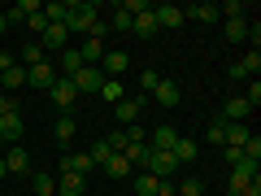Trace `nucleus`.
Returning <instances> with one entry per match:
<instances>
[{
    "label": "nucleus",
    "instance_id": "obj_1",
    "mask_svg": "<svg viewBox=\"0 0 261 196\" xmlns=\"http://www.w3.org/2000/svg\"><path fill=\"white\" fill-rule=\"evenodd\" d=\"M96 22H100V5L96 0H70V13H65V31L70 35H92Z\"/></svg>",
    "mask_w": 261,
    "mask_h": 196
},
{
    "label": "nucleus",
    "instance_id": "obj_2",
    "mask_svg": "<svg viewBox=\"0 0 261 196\" xmlns=\"http://www.w3.org/2000/svg\"><path fill=\"white\" fill-rule=\"evenodd\" d=\"M135 196H178V183H174V179H157V175H148V170H140V175H135Z\"/></svg>",
    "mask_w": 261,
    "mask_h": 196
},
{
    "label": "nucleus",
    "instance_id": "obj_3",
    "mask_svg": "<svg viewBox=\"0 0 261 196\" xmlns=\"http://www.w3.org/2000/svg\"><path fill=\"white\" fill-rule=\"evenodd\" d=\"M48 96H53V105H57L61 113H70V109L79 105V87H74V79H65V75H57V83L48 87Z\"/></svg>",
    "mask_w": 261,
    "mask_h": 196
},
{
    "label": "nucleus",
    "instance_id": "obj_4",
    "mask_svg": "<svg viewBox=\"0 0 261 196\" xmlns=\"http://www.w3.org/2000/svg\"><path fill=\"white\" fill-rule=\"evenodd\" d=\"M152 101H157L161 109H178V101H183L178 79H166V75H161V83H157V92H152Z\"/></svg>",
    "mask_w": 261,
    "mask_h": 196
},
{
    "label": "nucleus",
    "instance_id": "obj_5",
    "mask_svg": "<svg viewBox=\"0 0 261 196\" xmlns=\"http://www.w3.org/2000/svg\"><path fill=\"white\" fill-rule=\"evenodd\" d=\"M144 170H148V175H157V179H174V175H178V161L170 157V153H152V149H148Z\"/></svg>",
    "mask_w": 261,
    "mask_h": 196
},
{
    "label": "nucleus",
    "instance_id": "obj_6",
    "mask_svg": "<svg viewBox=\"0 0 261 196\" xmlns=\"http://www.w3.org/2000/svg\"><path fill=\"white\" fill-rule=\"evenodd\" d=\"M126 65H130V57L122 53V48H109V53L100 57V75L105 79H122V75H126Z\"/></svg>",
    "mask_w": 261,
    "mask_h": 196
},
{
    "label": "nucleus",
    "instance_id": "obj_7",
    "mask_svg": "<svg viewBox=\"0 0 261 196\" xmlns=\"http://www.w3.org/2000/svg\"><path fill=\"white\" fill-rule=\"evenodd\" d=\"M0 157H5V170H9V175H31V153L22 149V144H9Z\"/></svg>",
    "mask_w": 261,
    "mask_h": 196
},
{
    "label": "nucleus",
    "instance_id": "obj_8",
    "mask_svg": "<svg viewBox=\"0 0 261 196\" xmlns=\"http://www.w3.org/2000/svg\"><path fill=\"white\" fill-rule=\"evenodd\" d=\"M27 83H31V87H44V92H48V87L57 83V65L44 57L39 65H31V70H27Z\"/></svg>",
    "mask_w": 261,
    "mask_h": 196
},
{
    "label": "nucleus",
    "instance_id": "obj_9",
    "mask_svg": "<svg viewBox=\"0 0 261 196\" xmlns=\"http://www.w3.org/2000/svg\"><path fill=\"white\" fill-rule=\"evenodd\" d=\"M152 18H157V27H161V31H178V27L187 22L178 5H152Z\"/></svg>",
    "mask_w": 261,
    "mask_h": 196
},
{
    "label": "nucleus",
    "instance_id": "obj_10",
    "mask_svg": "<svg viewBox=\"0 0 261 196\" xmlns=\"http://www.w3.org/2000/svg\"><path fill=\"white\" fill-rule=\"evenodd\" d=\"M218 118L222 122H244V118H252V105L244 101V96H226V105L218 109Z\"/></svg>",
    "mask_w": 261,
    "mask_h": 196
},
{
    "label": "nucleus",
    "instance_id": "obj_11",
    "mask_svg": "<svg viewBox=\"0 0 261 196\" xmlns=\"http://www.w3.org/2000/svg\"><path fill=\"white\" fill-rule=\"evenodd\" d=\"M74 87H79V96H83V92H100V87H105L100 65H83V70L74 75Z\"/></svg>",
    "mask_w": 261,
    "mask_h": 196
},
{
    "label": "nucleus",
    "instance_id": "obj_12",
    "mask_svg": "<svg viewBox=\"0 0 261 196\" xmlns=\"http://www.w3.org/2000/svg\"><path fill=\"white\" fill-rule=\"evenodd\" d=\"M140 113H144V96H135V101H118V105H113V118H118L122 127H135V122H140Z\"/></svg>",
    "mask_w": 261,
    "mask_h": 196
},
{
    "label": "nucleus",
    "instance_id": "obj_13",
    "mask_svg": "<svg viewBox=\"0 0 261 196\" xmlns=\"http://www.w3.org/2000/svg\"><path fill=\"white\" fill-rule=\"evenodd\" d=\"M61 170H70V175H92L96 170V161H92V153H61Z\"/></svg>",
    "mask_w": 261,
    "mask_h": 196
},
{
    "label": "nucleus",
    "instance_id": "obj_14",
    "mask_svg": "<svg viewBox=\"0 0 261 196\" xmlns=\"http://www.w3.org/2000/svg\"><path fill=\"white\" fill-rule=\"evenodd\" d=\"M83 192H87V179H83V175L57 170V196H83Z\"/></svg>",
    "mask_w": 261,
    "mask_h": 196
},
{
    "label": "nucleus",
    "instance_id": "obj_15",
    "mask_svg": "<svg viewBox=\"0 0 261 196\" xmlns=\"http://www.w3.org/2000/svg\"><path fill=\"white\" fill-rule=\"evenodd\" d=\"M109 53L105 48V39H96V35H83V44H79V57H83V65H100V57Z\"/></svg>",
    "mask_w": 261,
    "mask_h": 196
},
{
    "label": "nucleus",
    "instance_id": "obj_16",
    "mask_svg": "<svg viewBox=\"0 0 261 196\" xmlns=\"http://www.w3.org/2000/svg\"><path fill=\"white\" fill-rule=\"evenodd\" d=\"M174 140H178V131L170 127V122H161V127L152 131V140H148V149H152V153H170V149H174Z\"/></svg>",
    "mask_w": 261,
    "mask_h": 196
},
{
    "label": "nucleus",
    "instance_id": "obj_17",
    "mask_svg": "<svg viewBox=\"0 0 261 196\" xmlns=\"http://www.w3.org/2000/svg\"><path fill=\"white\" fill-rule=\"evenodd\" d=\"M22 118L18 113H9V118H0V140H5V149H9V144H22Z\"/></svg>",
    "mask_w": 261,
    "mask_h": 196
},
{
    "label": "nucleus",
    "instance_id": "obj_18",
    "mask_svg": "<svg viewBox=\"0 0 261 196\" xmlns=\"http://www.w3.org/2000/svg\"><path fill=\"white\" fill-rule=\"evenodd\" d=\"M170 157H174L178 166H183V161H196V157H200V144H196V140H187V135H178V140H174V149H170Z\"/></svg>",
    "mask_w": 261,
    "mask_h": 196
},
{
    "label": "nucleus",
    "instance_id": "obj_19",
    "mask_svg": "<svg viewBox=\"0 0 261 196\" xmlns=\"http://www.w3.org/2000/svg\"><path fill=\"white\" fill-rule=\"evenodd\" d=\"M100 170H105V179H130V166H126L122 153H109V157L100 161Z\"/></svg>",
    "mask_w": 261,
    "mask_h": 196
},
{
    "label": "nucleus",
    "instance_id": "obj_20",
    "mask_svg": "<svg viewBox=\"0 0 261 196\" xmlns=\"http://www.w3.org/2000/svg\"><path fill=\"white\" fill-rule=\"evenodd\" d=\"M130 31H135V35H140V39H152V35H157V18H152V5H148V9H144L140 13V18H135V22H130Z\"/></svg>",
    "mask_w": 261,
    "mask_h": 196
},
{
    "label": "nucleus",
    "instance_id": "obj_21",
    "mask_svg": "<svg viewBox=\"0 0 261 196\" xmlns=\"http://www.w3.org/2000/svg\"><path fill=\"white\" fill-rule=\"evenodd\" d=\"M252 131H248V122H226V144L222 149H240L244 153V140H248Z\"/></svg>",
    "mask_w": 261,
    "mask_h": 196
},
{
    "label": "nucleus",
    "instance_id": "obj_22",
    "mask_svg": "<svg viewBox=\"0 0 261 196\" xmlns=\"http://www.w3.org/2000/svg\"><path fill=\"white\" fill-rule=\"evenodd\" d=\"M39 9H44L39 0H18V5H9V13H5V18H9V22H27V18H35Z\"/></svg>",
    "mask_w": 261,
    "mask_h": 196
},
{
    "label": "nucleus",
    "instance_id": "obj_23",
    "mask_svg": "<svg viewBox=\"0 0 261 196\" xmlns=\"http://www.w3.org/2000/svg\"><path fill=\"white\" fill-rule=\"evenodd\" d=\"M0 83H5V92H18V87H27V65H9L5 75H0Z\"/></svg>",
    "mask_w": 261,
    "mask_h": 196
},
{
    "label": "nucleus",
    "instance_id": "obj_24",
    "mask_svg": "<svg viewBox=\"0 0 261 196\" xmlns=\"http://www.w3.org/2000/svg\"><path fill=\"white\" fill-rule=\"evenodd\" d=\"M39 48H61L65 53V48H70V31L65 27H44V44Z\"/></svg>",
    "mask_w": 261,
    "mask_h": 196
},
{
    "label": "nucleus",
    "instance_id": "obj_25",
    "mask_svg": "<svg viewBox=\"0 0 261 196\" xmlns=\"http://www.w3.org/2000/svg\"><path fill=\"white\" fill-rule=\"evenodd\" d=\"M31 187H35L31 196H57V175L39 170V175H31Z\"/></svg>",
    "mask_w": 261,
    "mask_h": 196
},
{
    "label": "nucleus",
    "instance_id": "obj_26",
    "mask_svg": "<svg viewBox=\"0 0 261 196\" xmlns=\"http://www.w3.org/2000/svg\"><path fill=\"white\" fill-rule=\"evenodd\" d=\"M183 18H196V22H218L222 13H218V5H209V0H205V5H187Z\"/></svg>",
    "mask_w": 261,
    "mask_h": 196
},
{
    "label": "nucleus",
    "instance_id": "obj_27",
    "mask_svg": "<svg viewBox=\"0 0 261 196\" xmlns=\"http://www.w3.org/2000/svg\"><path fill=\"white\" fill-rule=\"evenodd\" d=\"M74 113H61V118H57V127H53V135H57V144H70L74 140Z\"/></svg>",
    "mask_w": 261,
    "mask_h": 196
},
{
    "label": "nucleus",
    "instance_id": "obj_28",
    "mask_svg": "<svg viewBox=\"0 0 261 196\" xmlns=\"http://www.w3.org/2000/svg\"><path fill=\"white\" fill-rule=\"evenodd\" d=\"M122 157H126L130 170H144V161H148V144H126V149H122Z\"/></svg>",
    "mask_w": 261,
    "mask_h": 196
},
{
    "label": "nucleus",
    "instance_id": "obj_29",
    "mask_svg": "<svg viewBox=\"0 0 261 196\" xmlns=\"http://www.w3.org/2000/svg\"><path fill=\"white\" fill-rule=\"evenodd\" d=\"M79 70H83V57H79V48H65V53H61V75H65V79H74Z\"/></svg>",
    "mask_w": 261,
    "mask_h": 196
},
{
    "label": "nucleus",
    "instance_id": "obj_30",
    "mask_svg": "<svg viewBox=\"0 0 261 196\" xmlns=\"http://www.w3.org/2000/svg\"><path fill=\"white\" fill-rule=\"evenodd\" d=\"M226 39H231V44H248V18L226 22Z\"/></svg>",
    "mask_w": 261,
    "mask_h": 196
},
{
    "label": "nucleus",
    "instance_id": "obj_31",
    "mask_svg": "<svg viewBox=\"0 0 261 196\" xmlns=\"http://www.w3.org/2000/svg\"><path fill=\"white\" fill-rule=\"evenodd\" d=\"M240 65H244V75H248V79H257V70H261V48H248V53L240 57Z\"/></svg>",
    "mask_w": 261,
    "mask_h": 196
},
{
    "label": "nucleus",
    "instance_id": "obj_32",
    "mask_svg": "<svg viewBox=\"0 0 261 196\" xmlns=\"http://www.w3.org/2000/svg\"><path fill=\"white\" fill-rule=\"evenodd\" d=\"M96 96H105V101L109 105H118V101H126V96H122V79H105V87Z\"/></svg>",
    "mask_w": 261,
    "mask_h": 196
},
{
    "label": "nucleus",
    "instance_id": "obj_33",
    "mask_svg": "<svg viewBox=\"0 0 261 196\" xmlns=\"http://www.w3.org/2000/svg\"><path fill=\"white\" fill-rule=\"evenodd\" d=\"M39 61H44V48H39V44H27L18 53V65H27V70H31V65H39Z\"/></svg>",
    "mask_w": 261,
    "mask_h": 196
},
{
    "label": "nucleus",
    "instance_id": "obj_34",
    "mask_svg": "<svg viewBox=\"0 0 261 196\" xmlns=\"http://www.w3.org/2000/svg\"><path fill=\"white\" fill-rule=\"evenodd\" d=\"M209 144H214V149H222V144H226V122L222 118L209 122Z\"/></svg>",
    "mask_w": 261,
    "mask_h": 196
},
{
    "label": "nucleus",
    "instance_id": "obj_35",
    "mask_svg": "<svg viewBox=\"0 0 261 196\" xmlns=\"http://www.w3.org/2000/svg\"><path fill=\"white\" fill-rule=\"evenodd\" d=\"M157 83H161V75H157V70H144V75H140V92H144V101H148V96L157 92Z\"/></svg>",
    "mask_w": 261,
    "mask_h": 196
},
{
    "label": "nucleus",
    "instance_id": "obj_36",
    "mask_svg": "<svg viewBox=\"0 0 261 196\" xmlns=\"http://www.w3.org/2000/svg\"><path fill=\"white\" fill-rule=\"evenodd\" d=\"M130 22H135V18H130V13H122L118 5H113V18H109V31H130Z\"/></svg>",
    "mask_w": 261,
    "mask_h": 196
},
{
    "label": "nucleus",
    "instance_id": "obj_37",
    "mask_svg": "<svg viewBox=\"0 0 261 196\" xmlns=\"http://www.w3.org/2000/svg\"><path fill=\"white\" fill-rule=\"evenodd\" d=\"M105 144H109L113 153H122V149H126L130 140H126V131H113V135H105Z\"/></svg>",
    "mask_w": 261,
    "mask_h": 196
},
{
    "label": "nucleus",
    "instance_id": "obj_38",
    "mask_svg": "<svg viewBox=\"0 0 261 196\" xmlns=\"http://www.w3.org/2000/svg\"><path fill=\"white\" fill-rule=\"evenodd\" d=\"M178 192H183V196H200V192H205V183H200V179H183V187H178Z\"/></svg>",
    "mask_w": 261,
    "mask_h": 196
},
{
    "label": "nucleus",
    "instance_id": "obj_39",
    "mask_svg": "<svg viewBox=\"0 0 261 196\" xmlns=\"http://www.w3.org/2000/svg\"><path fill=\"white\" fill-rule=\"evenodd\" d=\"M244 101H248L252 109H257V105H261V83H257V79H252V83L244 87Z\"/></svg>",
    "mask_w": 261,
    "mask_h": 196
},
{
    "label": "nucleus",
    "instance_id": "obj_40",
    "mask_svg": "<svg viewBox=\"0 0 261 196\" xmlns=\"http://www.w3.org/2000/svg\"><path fill=\"white\" fill-rule=\"evenodd\" d=\"M9 113H18V101L9 92H0V118H9Z\"/></svg>",
    "mask_w": 261,
    "mask_h": 196
},
{
    "label": "nucleus",
    "instance_id": "obj_41",
    "mask_svg": "<svg viewBox=\"0 0 261 196\" xmlns=\"http://www.w3.org/2000/svg\"><path fill=\"white\" fill-rule=\"evenodd\" d=\"M226 79H231V83H248V75H244V65H240V61L226 65Z\"/></svg>",
    "mask_w": 261,
    "mask_h": 196
},
{
    "label": "nucleus",
    "instance_id": "obj_42",
    "mask_svg": "<svg viewBox=\"0 0 261 196\" xmlns=\"http://www.w3.org/2000/svg\"><path fill=\"white\" fill-rule=\"evenodd\" d=\"M248 44H252V48H257V44H261V22H257V18H252V22H248Z\"/></svg>",
    "mask_w": 261,
    "mask_h": 196
},
{
    "label": "nucleus",
    "instance_id": "obj_43",
    "mask_svg": "<svg viewBox=\"0 0 261 196\" xmlns=\"http://www.w3.org/2000/svg\"><path fill=\"white\" fill-rule=\"evenodd\" d=\"M27 22H31V27H35V31H39V35H44V27H48V18H44V9H39L35 18H27Z\"/></svg>",
    "mask_w": 261,
    "mask_h": 196
},
{
    "label": "nucleus",
    "instance_id": "obj_44",
    "mask_svg": "<svg viewBox=\"0 0 261 196\" xmlns=\"http://www.w3.org/2000/svg\"><path fill=\"white\" fill-rule=\"evenodd\" d=\"M240 196H261V179H252V183H248V187H244V192H240Z\"/></svg>",
    "mask_w": 261,
    "mask_h": 196
},
{
    "label": "nucleus",
    "instance_id": "obj_45",
    "mask_svg": "<svg viewBox=\"0 0 261 196\" xmlns=\"http://www.w3.org/2000/svg\"><path fill=\"white\" fill-rule=\"evenodd\" d=\"M5 31H9V18H5V13H0V35H5Z\"/></svg>",
    "mask_w": 261,
    "mask_h": 196
},
{
    "label": "nucleus",
    "instance_id": "obj_46",
    "mask_svg": "<svg viewBox=\"0 0 261 196\" xmlns=\"http://www.w3.org/2000/svg\"><path fill=\"white\" fill-rule=\"evenodd\" d=\"M5 175H9V170H5V157H0V183H5Z\"/></svg>",
    "mask_w": 261,
    "mask_h": 196
},
{
    "label": "nucleus",
    "instance_id": "obj_47",
    "mask_svg": "<svg viewBox=\"0 0 261 196\" xmlns=\"http://www.w3.org/2000/svg\"><path fill=\"white\" fill-rule=\"evenodd\" d=\"M0 153H5V140H0Z\"/></svg>",
    "mask_w": 261,
    "mask_h": 196
},
{
    "label": "nucleus",
    "instance_id": "obj_48",
    "mask_svg": "<svg viewBox=\"0 0 261 196\" xmlns=\"http://www.w3.org/2000/svg\"><path fill=\"white\" fill-rule=\"evenodd\" d=\"M0 196H5V187H0Z\"/></svg>",
    "mask_w": 261,
    "mask_h": 196
}]
</instances>
